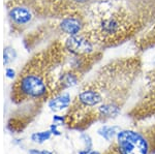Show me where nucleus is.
Listing matches in <instances>:
<instances>
[{
	"mask_svg": "<svg viewBox=\"0 0 155 154\" xmlns=\"http://www.w3.org/2000/svg\"><path fill=\"white\" fill-rule=\"evenodd\" d=\"M155 153V126L143 130H122L104 154Z\"/></svg>",
	"mask_w": 155,
	"mask_h": 154,
	"instance_id": "obj_1",
	"label": "nucleus"
},
{
	"mask_svg": "<svg viewBox=\"0 0 155 154\" xmlns=\"http://www.w3.org/2000/svg\"><path fill=\"white\" fill-rule=\"evenodd\" d=\"M6 6L7 20L12 34L22 33L32 23L35 14L29 6L15 0H9Z\"/></svg>",
	"mask_w": 155,
	"mask_h": 154,
	"instance_id": "obj_2",
	"label": "nucleus"
},
{
	"mask_svg": "<svg viewBox=\"0 0 155 154\" xmlns=\"http://www.w3.org/2000/svg\"><path fill=\"white\" fill-rule=\"evenodd\" d=\"M66 53L71 56H88L93 52V44L85 34L68 36L63 44Z\"/></svg>",
	"mask_w": 155,
	"mask_h": 154,
	"instance_id": "obj_4",
	"label": "nucleus"
},
{
	"mask_svg": "<svg viewBox=\"0 0 155 154\" xmlns=\"http://www.w3.org/2000/svg\"><path fill=\"white\" fill-rule=\"evenodd\" d=\"M30 154H51L48 151H36V150H32L30 151Z\"/></svg>",
	"mask_w": 155,
	"mask_h": 154,
	"instance_id": "obj_11",
	"label": "nucleus"
},
{
	"mask_svg": "<svg viewBox=\"0 0 155 154\" xmlns=\"http://www.w3.org/2000/svg\"><path fill=\"white\" fill-rule=\"evenodd\" d=\"M84 28V21L81 16L74 12L65 14L59 21L57 29L60 33L67 36H72L81 33Z\"/></svg>",
	"mask_w": 155,
	"mask_h": 154,
	"instance_id": "obj_5",
	"label": "nucleus"
},
{
	"mask_svg": "<svg viewBox=\"0 0 155 154\" xmlns=\"http://www.w3.org/2000/svg\"><path fill=\"white\" fill-rule=\"evenodd\" d=\"M6 76L8 77V78H14V77H15V71L12 70V68L6 69Z\"/></svg>",
	"mask_w": 155,
	"mask_h": 154,
	"instance_id": "obj_10",
	"label": "nucleus"
},
{
	"mask_svg": "<svg viewBox=\"0 0 155 154\" xmlns=\"http://www.w3.org/2000/svg\"><path fill=\"white\" fill-rule=\"evenodd\" d=\"M120 22L116 18H107L104 19L101 24V30L106 35H113L118 33L120 30Z\"/></svg>",
	"mask_w": 155,
	"mask_h": 154,
	"instance_id": "obj_6",
	"label": "nucleus"
},
{
	"mask_svg": "<svg viewBox=\"0 0 155 154\" xmlns=\"http://www.w3.org/2000/svg\"><path fill=\"white\" fill-rule=\"evenodd\" d=\"M16 58V51H15L14 48L7 46L4 48L3 51V62L4 65H7L9 62H12L14 59Z\"/></svg>",
	"mask_w": 155,
	"mask_h": 154,
	"instance_id": "obj_8",
	"label": "nucleus"
},
{
	"mask_svg": "<svg viewBox=\"0 0 155 154\" xmlns=\"http://www.w3.org/2000/svg\"><path fill=\"white\" fill-rule=\"evenodd\" d=\"M69 105H71V96L69 94H60V95H57L53 97L50 100L49 106L52 110L54 111H59L62 110L64 108H67Z\"/></svg>",
	"mask_w": 155,
	"mask_h": 154,
	"instance_id": "obj_7",
	"label": "nucleus"
},
{
	"mask_svg": "<svg viewBox=\"0 0 155 154\" xmlns=\"http://www.w3.org/2000/svg\"><path fill=\"white\" fill-rule=\"evenodd\" d=\"M50 138V131H42V133H34L32 136V140L35 141V142H44V141L48 140Z\"/></svg>",
	"mask_w": 155,
	"mask_h": 154,
	"instance_id": "obj_9",
	"label": "nucleus"
},
{
	"mask_svg": "<svg viewBox=\"0 0 155 154\" xmlns=\"http://www.w3.org/2000/svg\"><path fill=\"white\" fill-rule=\"evenodd\" d=\"M29 6L35 16L51 17L65 15L66 0H15Z\"/></svg>",
	"mask_w": 155,
	"mask_h": 154,
	"instance_id": "obj_3",
	"label": "nucleus"
}]
</instances>
